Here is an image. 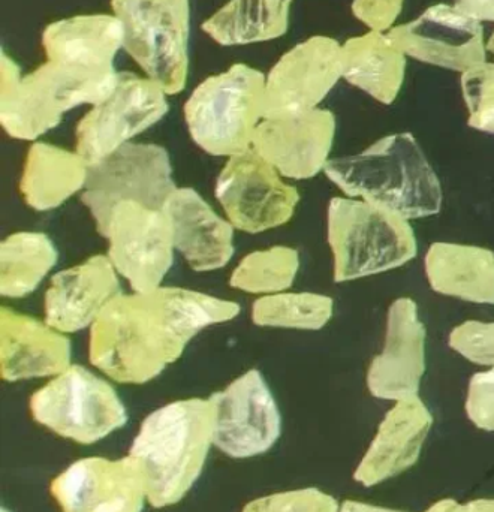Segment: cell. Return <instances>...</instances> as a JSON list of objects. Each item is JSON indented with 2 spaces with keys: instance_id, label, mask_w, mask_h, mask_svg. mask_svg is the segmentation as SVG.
Segmentation results:
<instances>
[{
  "instance_id": "6da1fadb",
  "label": "cell",
  "mask_w": 494,
  "mask_h": 512,
  "mask_svg": "<svg viewBox=\"0 0 494 512\" xmlns=\"http://www.w3.org/2000/svg\"><path fill=\"white\" fill-rule=\"evenodd\" d=\"M239 313L236 301L192 289L120 294L90 327V361L120 384H146L176 363L198 333Z\"/></svg>"
},
{
  "instance_id": "7a4b0ae2",
  "label": "cell",
  "mask_w": 494,
  "mask_h": 512,
  "mask_svg": "<svg viewBox=\"0 0 494 512\" xmlns=\"http://www.w3.org/2000/svg\"><path fill=\"white\" fill-rule=\"evenodd\" d=\"M215 447V406L212 399L168 403L147 415L128 456L146 486L149 504L171 507L195 486L210 448Z\"/></svg>"
},
{
  "instance_id": "3957f363",
  "label": "cell",
  "mask_w": 494,
  "mask_h": 512,
  "mask_svg": "<svg viewBox=\"0 0 494 512\" xmlns=\"http://www.w3.org/2000/svg\"><path fill=\"white\" fill-rule=\"evenodd\" d=\"M328 179L348 197L402 216L406 221L438 215L442 188L414 135H387L360 155L331 159Z\"/></svg>"
},
{
  "instance_id": "277c9868",
  "label": "cell",
  "mask_w": 494,
  "mask_h": 512,
  "mask_svg": "<svg viewBox=\"0 0 494 512\" xmlns=\"http://www.w3.org/2000/svg\"><path fill=\"white\" fill-rule=\"evenodd\" d=\"M116 83L86 77L50 60L21 74L17 63L2 51L0 125L15 140H36L74 108L104 101Z\"/></svg>"
},
{
  "instance_id": "5b68a950",
  "label": "cell",
  "mask_w": 494,
  "mask_h": 512,
  "mask_svg": "<svg viewBox=\"0 0 494 512\" xmlns=\"http://www.w3.org/2000/svg\"><path fill=\"white\" fill-rule=\"evenodd\" d=\"M265 74L236 63L201 81L185 102V122L194 143L213 156L242 155L264 119Z\"/></svg>"
},
{
  "instance_id": "8992f818",
  "label": "cell",
  "mask_w": 494,
  "mask_h": 512,
  "mask_svg": "<svg viewBox=\"0 0 494 512\" xmlns=\"http://www.w3.org/2000/svg\"><path fill=\"white\" fill-rule=\"evenodd\" d=\"M327 234L336 282L394 270L417 256V239L409 221L367 201L333 198Z\"/></svg>"
},
{
  "instance_id": "52a82bcc",
  "label": "cell",
  "mask_w": 494,
  "mask_h": 512,
  "mask_svg": "<svg viewBox=\"0 0 494 512\" xmlns=\"http://www.w3.org/2000/svg\"><path fill=\"white\" fill-rule=\"evenodd\" d=\"M119 20L123 50L168 96L188 83L191 2L189 0H111Z\"/></svg>"
},
{
  "instance_id": "ba28073f",
  "label": "cell",
  "mask_w": 494,
  "mask_h": 512,
  "mask_svg": "<svg viewBox=\"0 0 494 512\" xmlns=\"http://www.w3.org/2000/svg\"><path fill=\"white\" fill-rule=\"evenodd\" d=\"M36 423L57 436L92 445L122 429L128 412L105 379L81 366H69L30 397Z\"/></svg>"
},
{
  "instance_id": "9c48e42d",
  "label": "cell",
  "mask_w": 494,
  "mask_h": 512,
  "mask_svg": "<svg viewBox=\"0 0 494 512\" xmlns=\"http://www.w3.org/2000/svg\"><path fill=\"white\" fill-rule=\"evenodd\" d=\"M177 186L170 155L158 144L129 143L92 165L81 201L104 236L111 213L125 201L164 209Z\"/></svg>"
},
{
  "instance_id": "30bf717a",
  "label": "cell",
  "mask_w": 494,
  "mask_h": 512,
  "mask_svg": "<svg viewBox=\"0 0 494 512\" xmlns=\"http://www.w3.org/2000/svg\"><path fill=\"white\" fill-rule=\"evenodd\" d=\"M168 95L149 78L120 72L110 95L75 129V152L92 167L167 116Z\"/></svg>"
},
{
  "instance_id": "8fae6325",
  "label": "cell",
  "mask_w": 494,
  "mask_h": 512,
  "mask_svg": "<svg viewBox=\"0 0 494 512\" xmlns=\"http://www.w3.org/2000/svg\"><path fill=\"white\" fill-rule=\"evenodd\" d=\"M108 258L134 292L161 288L174 262L173 228L164 209L135 201L119 204L111 213L104 236Z\"/></svg>"
},
{
  "instance_id": "7c38bea8",
  "label": "cell",
  "mask_w": 494,
  "mask_h": 512,
  "mask_svg": "<svg viewBox=\"0 0 494 512\" xmlns=\"http://www.w3.org/2000/svg\"><path fill=\"white\" fill-rule=\"evenodd\" d=\"M216 198L228 221L247 234L265 233L289 222L300 194L252 149L228 159L216 179Z\"/></svg>"
},
{
  "instance_id": "4fadbf2b",
  "label": "cell",
  "mask_w": 494,
  "mask_h": 512,
  "mask_svg": "<svg viewBox=\"0 0 494 512\" xmlns=\"http://www.w3.org/2000/svg\"><path fill=\"white\" fill-rule=\"evenodd\" d=\"M215 406V447L231 459L268 453L282 435L279 406L258 370H249L210 397Z\"/></svg>"
},
{
  "instance_id": "5bb4252c",
  "label": "cell",
  "mask_w": 494,
  "mask_h": 512,
  "mask_svg": "<svg viewBox=\"0 0 494 512\" xmlns=\"http://www.w3.org/2000/svg\"><path fill=\"white\" fill-rule=\"evenodd\" d=\"M343 78L342 44L315 35L279 57L265 74L264 117L316 110Z\"/></svg>"
},
{
  "instance_id": "9a60e30c",
  "label": "cell",
  "mask_w": 494,
  "mask_h": 512,
  "mask_svg": "<svg viewBox=\"0 0 494 512\" xmlns=\"http://www.w3.org/2000/svg\"><path fill=\"white\" fill-rule=\"evenodd\" d=\"M406 57L450 71L465 72L487 62L483 23L454 5L430 6L420 17L388 30Z\"/></svg>"
},
{
  "instance_id": "2e32d148",
  "label": "cell",
  "mask_w": 494,
  "mask_h": 512,
  "mask_svg": "<svg viewBox=\"0 0 494 512\" xmlns=\"http://www.w3.org/2000/svg\"><path fill=\"white\" fill-rule=\"evenodd\" d=\"M62 512H141L149 504L143 477L131 457H89L63 469L50 486Z\"/></svg>"
},
{
  "instance_id": "e0dca14e",
  "label": "cell",
  "mask_w": 494,
  "mask_h": 512,
  "mask_svg": "<svg viewBox=\"0 0 494 512\" xmlns=\"http://www.w3.org/2000/svg\"><path fill=\"white\" fill-rule=\"evenodd\" d=\"M336 117L316 108L289 116L264 117L253 135L252 150L286 179L316 176L328 164Z\"/></svg>"
},
{
  "instance_id": "ac0fdd59",
  "label": "cell",
  "mask_w": 494,
  "mask_h": 512,
  "mask_svg": "<svg viewBox=\"0 0 494 512\" xmlns=\"http://www.w3.org/2000/svg\"><path fill=\"white\" fill-rule=\"evenodd\" d=\"M424 372L426 327L415 301L399 298L388 312L385 346L370 364L367 387L376 399L399 402L418 396Z\"/></svg>"
},
{
  "instance_id": "d6986e66",
  "label": "cell",
  "mask_w": 494,
  "mask_h": 512,
  "mask_svg": "<svg viewBox=\"0 0 494 512\" xmlns=\"http://www.w3.org/2000/svg\"><path fill=\"white\" fill-rule=\"evenodd\" d=\"M45 60L59 63L78 74L114 83V68L123 50V33L113 14H83L53 21L42 33Z\"/></svg>"
},
{
  "instance_id": "ffe728a7",
  "label": "cell",
  "mask_w": 494,
  "mask_h": 512,
  "mask_svg": "<svg viewBox=\"0 0 494 512\" xmlns=\"http://www.w3.org/2000/svg\"><path fill=\"white\" fill-rule=\"evenodd\" d=\"M120 292L119 273L107 255H93L54 274L44 298L45 322L60 333L92 327Z\"/></svg>"
},
{
  "instance_id": "44dd1931",
  "label": "cell",
  "mask_w": 494,
  "mask_h": 512,
  "mask_svg": "<svg viewBox=\"0 0 494 512\" xmlns=\"http://www.w3.org/2000/svg\"><path fill=\"white\" fill-rule=\"evenodd\" d=\"M72 346L47 322L3 307L0 315V375L3 381L54 378L71 366Z\"/></svg>"
},
{
  "instance_id": "7402d4cb",
  "label": "cell",
  "mask_w": 494,
  "mask_h": 512,
  "mask_svg": "<svg viewBox=\"0 0 494 512\" xmlns=\"http://www.w3.org/2000/svg\"><path fill=\"white\" fill-rule=\"evenodd\" d=\"M433 417L418 396L399 400L385 415L375 439L354 472V480L373 487L412 468L420 457Z\"/></svg>"
},
{
  "instance_id": "603a6c76",
  "label": "cell",
  "mask_w": 494,
  "mask_h": 512,
  "mask_svg": "<svg viewBox=\"0 0 494 512\" xmlns=\"http://www.w3.org/2000/svg\"><path fill=\"white\" fill-rule=\"evenodd\" d=\"M176 251L201 273L224 268L234 255V230L198 192L177 188L164 206Z\"/></svg>"
},
{
  "instance_id": "cb8c5ba5",
  "label": "cell",
  "mask_w": 494,
  "mask_h": 512,
  "mask_svg": "<svg viewBox=\"0 0 494 512\" xmlns=\"http://www.w3.org/2000/svg\"><path fill=\"white\" fill-rule=\"evenodd\" d=\"M89 170L90 165L77 152L53 144H33L20 179L24 203L36 212L57 209L84 191Z\"/></svg>"
},
{
  "instance_id": "d4e9b609",
  "label": "cell",
  "mask_w": 494,
  "mask_h": 512,
  "mask_svg": "<svg viewBox=\"0 0 494 512\" xmlns=\"http://www.w3.org/2000/svg\"><path fill=\"white\" fill-rule=\"evenodd\" d=\"M343 80L381 104L396 101L405 80L406 54L387 33L355 36L342 44Z\"/></svg>"
},
{
  "instance_id": "484cf974",
  "label": "cell",
  "mask_w": 494,
  "mask_h": 512,
  "mask_svg": "<svg viewBox=\"0 0 494 512\" xmlns=\"http://www.w3.org/2000/svg\"><path fill=\"white\" fill-rule=\"evenodd\" d=\"M426 274L439 294L494 304V252L489 249L435 243L427 251Z\"/></svg>"
},
{
  "instance_id": "4316f807",
  "label": "cell",
  "mask_w": 494,
  "mask_h": 512,
  "mask_svg": "<svg viewBox=\"0 0 494 512\" xmlns=\"http://www.w3.org/2000/svg\"><path fill=\"white\" fill-rule=\"evenodd\" d=\"M294 0H228L201 30L222 47H246L282 38Z\"/></svg>"
},
{
  "instance_id": "83f0119b",
  "label": "cell",
  "mask_w": 494,
  "mask_h": 512,
  "mask_svg": "<svg viewBox=\"0 0 494 512\" xmlns=\"http://www.w3.org/2000/svg\"><path fill=\"white\" fill-rule=\"evenodd\" d=\"M59 252L44 233L21 231L11 234L0 246V292L3 297L21 298L38 289L57 264Z\"/></svg>"
},
{
  "instance_id": "f1b7e54d",
  "label": "cell",
  "mask_w": 494,
  "mask_h": 512,
  "mask_svg": "<svg viewBox=\"0 0 494 512\" xmlns=\"http://www.w3.org/2000/svg\"><path fill=\"white\" fill-rule=\"evenodd\" d=\"M334 303L313 292L262 295L252 306L253 324L288 330H321L333 316Z\"/></svg>"
},
{
  "instance_id": "f546056e",
  "label": "cell",
  "mask_w": 494,
  "mask_h": 512,
  "mask_svg": "<svg viewBox=\"0 0 494 512\" xmlns=\"http://www.w3.org/2000/svg\"><path fill=\"white\" fill-rule=\"evenodd\" d=\"M300 268L298 252L274 246L246 255L230 277V285L247 294L271 295L285 292L294 283Z\"/></svg>"
},
{
  "instance_id": "4dcf8cb0",
  "label": "cell",
  "mask_w": 494,
  "mask_h": 512,
  "mask_svg": "<svg viewBox=\"0 0 494 512\" xmlns=\"http://www.w3.org/2000/svg\"><path fill=\"white\" fill-rule=\"evenodd\" d=\"M462 92L471 128L494 135V63L462 74Z\"/></svg>"
},
{
  "instance_id": "1f68e13d",
  "label": "cell",
  "mask_w": 494,
  "mask_h": 512,
  "mask_svg": "<svg viewBox=\"0 0 494 512\" xmlns=\"http://www.w3.org/2000/svg\"><path fill=\"white\" fill-rule=\"evenodd\" d=\"M333 496L318 489L288 490L249 502L242 512H339Z\"/></svg>"
},
{
  "instance_id": "d6a6232c",
  "label": "cell",
  "mask_w": 494,
  "mask_h": 512,
  "mask_svg": "<svg viewBox=\"0 0 494 512\" xmlns=\"http://www.w3.org/2000/svg\"><path fill=\"white\" fill-rule=\"evenodd\" d=\"M448 343L466 360L494 367V322H465L451 331Z\"/></svg>"
},
{
  "instance_id": "836d02e7",
  "label": "cell",
  "mask_w": 494,
  "mask_h": 512,
  "mask_svg": "<svg viewBox=\"0 0 494 512\" xmlns=\"http://www.w3.org/2000/svg\"><path fill=\"white\" fill-rule=\"evenodd\" d=\"M466 414L478 429L494 432V367L469 381Z\"/></svg>"
},
{
  "instance_id": "e575fe53",
  "label": "cell",
  "mask_w": 494,
  "mask_h": 512,
  "mask_svg": "<svg viewBox=\"0 0 494 512\" xmlns=\"http://www.w3.org/2000/svg\"><path fill=\"white\" fill-rule=\"evenodd\" d=\"M405 0H354L352 14L373 32L387 33L402 14Z\"/></svg>"
},
{
  "instance_id": "d590c367",
  "label": "cell",
  "mask_w": 494,
  "mask_h": 512,
  "mask_svg": "<svg viewBox=\"0 0 494 512\" xmlns=\"http://www.w3.org/2000/svg\"><path fill=\"white\" fill-rule=\"evenodd\" d=\"M426 512H494V499H477L466 504H459L454 499H442Z\"/></svg>"
},
{
  "instance_id": "8d00e7d4",
  "label": "cell",
  "mask_w": 494,
  "mask_h": 512,
  "mask_svg": "<svg viewBox=\"0 0 494 512\" xmlns=\"http://www.w3.org/2000/svg\"><path fill=\"white\" fill-rule=\"evenodd\" d=\"M454 6L480 23H494V0H454Z\"/></svg>"
},
{
  "instance_id": "74e56055",
  "label": "cell",
  "mask_w": 494,
  "mask_h": 512,
  "mask_svg": "<svg viewBox=\"0 0 494 512\" xmlns=\"http://www.w3.org/2000/svg\"><path fill=\"white\" fill-rule=\"evenodd\" d=\"M339 512H403L388 510V508L375 507V505L363 504V502L346 501L343 502Z\"/></svg>"
},
{
  "instance_id": "f35d334b",
  "label": "cell",
  "mask_w": 494,
  "mask_h": 512,
  "mask_svg": "<svg viewBox=\"0 0 494 512\" xmlns=\"http://www.w3.org/2000/svg\"><path fill=\"white\" fill-rule=\"evenodd\" d=\"M487 50H489L490 53H492L493 57H494V30H493V35L490 36L489 42H487Z\"/></svg>"
}]
</instances>
